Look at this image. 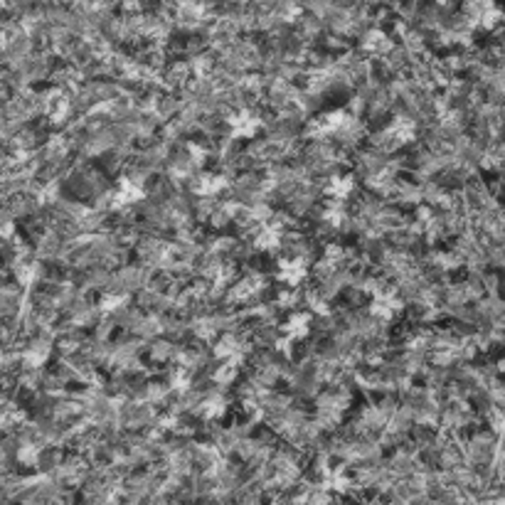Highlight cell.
Masks as SVG:
<instances>
[{
	"instance_id": "1",
	"label": "cell",
	"mask_w": 505,
	"mask_h": 505,
	"mask_svg": "<svg viewBox=\"0 0 505 505\" xmlns=\"http://www.w3.org/2000/svg\"><path fill=\"white\" fill-rule=\"evenodd\" d=\"M229 188V180L224 175H215V173H200L190 180V190H193L197 197H215L222 190Z\"/></svg>"
},
{
	"instance_id": "2",
	"label": "cell",
	"mask_w": 505,
	"mask_h": 505,
	"mask_svg": "<svg viewBox=\"0 0 505 505\" xmlns=\"http://www.w3.org/2000/svg\"><path fill=\"white\" fill-rule=\"evenodd\" d=\"M311 323H313V316L305 311H299V313H291L288 316V321L283 323V333L291 338V341H303V338H308V333H311Z\"/></svg>"
},
{
	"instance_id": "3",
	"label": "cell",
	"mask_w": 505,
	"mask_h": 505,
	"mask_svg": "<svg viewBox=\"0 0 505 505\" xmlns=\"http://www.w3.org/2000/svg\"><path fill=\"white\" fill-rule=\"evenodd\" d=\"M325 195H330V200H345L355 190V178L353 175H328L325 180Z\"/></svg>"
},
{
	"instance_id": "4",
	"label": "cell",
	"mask_w": 505,
	"mask_h": 505,
	"mask_svg": "<svg viewBox=\"0 0 505 505\" xmlns=\"http://www.w3.org/2000/svg\"><path fill=\"white\" fill-rule=\"evenodd\" d=\"M237 370H239V365L232 363V360H224L217 370L212 372V380L217 382V385H222V387H227V385H232L237 380Z\"/></svg>"
},
{
	"instance_id": "5",
	"label": "cell",
	"mask_w": 505,
	"mask_h": 505,
	"mask_svg": "<svg viewBox=\"0 0 505 505\" xmlns=\"http://www.w3.org/2000/svg\"><path fill=\"white\" fill-rule=\"evenodd\" d=\"M173 353H175V347H173L171 343H165V341L153 343V345H151V358L158 360V363H165V360H171Z\"/></svg>"
}]
</instances>
